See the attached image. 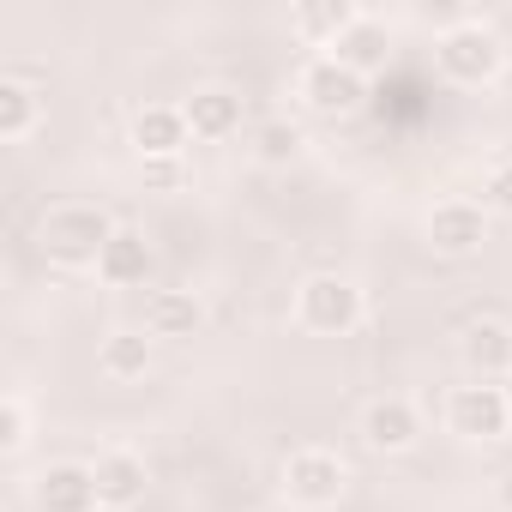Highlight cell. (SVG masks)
I'll return each instance as SVG.
<instances>
[{
  "label": "cell",
  "instance_id": "cell-1",
  "mask_svg": "<svg viewBox=\"0 0 512 512\" xmlns=\"http://www.w3.org/2000/svg\"><path fill=\"white\" fill-rule=\"evenodd\" d=\"M121 223L103 211V205H55L43 223H37V247L49 253L55 266H97V253L109 247Z\"/></svg>",
  "mask_w": 512,
  "mask_h": 512
},
{
  "label": "cell",
  "instance_id": "cell-2",
  "mask_svg": "<svg viewBox=\"0 0 512 512\" xmlns=\"http://www.w3.org/2000/svg\"><path fill=\"white\" fill-rule=\"evenodd\" d=\"M500 61H506V49H500V37L482 19H452L440 31V43H434V67L452 85H488L500 73Z\"/></svg>",
  "mask_w": 512,
  "mask_h": 512
},
{
  "label": "cell",
  "instance_id": "cell-3",
  "mask_svg": "<svg viewBox=\"0 0 512 512\" xmlns=\"http://www.w3.org/2000/svg\"><path fill=\"white\" fill-rule=\"evenodd\" d=\"M296 320L320 338H350L362 326V290L338 272H320L296 290Z\"/></svg>",
  "mask_w": 512,
  "mask_h": 512
},
{
  "label": "cell",
  "instance_id": "cell-4",
  "mask_svg": "<svg viewBox=\"0 0 512 512\" xmlns=\"http://www.w3.org/2000/svg\"><path fill=\"white\" fill-rule=\"evenodd\" d=\"M296 91H302V103H308L314 115H326V121H344V115H356V109L368 103V79H362L356 67H344L338 55H314V61L296 73Z\"/></svg>",
  "mask_w": 512,
  "mask_h": 512
},
{
  "label": "cell",
  "instance_id": "cell-5",
  "mask_svg": "<svg viewBox=\"0 0 512 512\" xmlns=\"http://www.w3.org/2000/svg\"><path fill=\"white\" fill-rule=\"evenodd\" d=\"M344 488H350V464H344L338 452H326V446H302V452L284 458V494H290L296 506L326 512V506L344 500Z\"/></svg>",
  "mask_w": 512,
  "mask_h": 512
},
{
  "label": "cell",
  "instance_id": "cell-6",
  "mask_svg": "<svg viewBox=\"0 0 512 512\" xmlns=\"http://www.w3.org/2000/svg\"><path fill=\"white\" fill-rule=\"evenodd\" d=\"M446 428H452L458 440H500V434L512 428L506 386H494V380L452 386V398H446Z\"/></svg>",
  "mask_w": 512,
  "mask_h": 512
},
{
  "label": "cell",
  "instance_id": "cell-7",
  "mask_svg": "<svg viewBox=\"0 0 512 512\" xmlns=\"http://www.w3.org/2000/svg\"><path fill=\"white\" fill-rule=\"evenodd\" d=\"M488 241V211L470 205V199H446L428 211V247L440 253V260H470V253H482Z\"/></svg>",
  "mask_w": 512,
  "mask_h": 512
},
{
  "label": "cell",
  "instance_id": "cell-8",
  "mask_svg": "<svg viewBox=\"0 0 512 512\" xmlns=\"http://www.w3.org/2000/svg\"><path fill=\"white\" fill-rule=\"evenodd\" d=\"M187 139H193V127H187L181 103H145V109L133 115V151H139V163H151V157H181Z\"/></svg>",
  "mask_w": 512,
  "mask_h": 512
},
{
  "label": "cell",
  "instance_id": "cell-9",
  "mask_svg": "<svg viewBox=\"0 0 512 512\" xmlns=\"http://www.w3.org/2000/svg\"><path fill=\"white\" fill-rule=\"evenodd\" d=\"M91 476H97V500H103V512H127V506H139L145 500V488H151V476H145V458L139 452H103L97 464H91Z\"/></svg>",
  "mask_w": 512,
  "mask_h": 512
},
{
  "label": "cell",
  "instance_id": "cell-10",
  "mask_svg": "<svg viewBox=\"0 0 512 512\" xmlns=\"http://www.w3.org/2000/svg\"><path fill=\"white\" fill-rule=\"evenodd\" d=\"M151 266H157V253H151V241L139 235V229H115L109 235V247L97 253V278L103 284H115V290H139L145 278H151Z\"/></svg>",
  "mask_w": 512,
  "mask_h": 512
},
{
  "label": "cell",
  "instance_id": "cell-11",
  "mask_svg": "<svg viewBox=\"0 0 512 512\" xmlns=\"http://www.w3.org/2000/svg\"><path fill=\"white\" fill-rule=\"evenodd\" d=\"M416 434H422V416H416L410 398H374V404L362 410V440H368L374 452H410Z\"/></svg>",
  "mask_w": 512,
  "mask_h": 512
},
{
  "label": "cell",
  "instance_id": "cell-12",
  "mask_svg": "<svg viewBox=\"0 0 512 512\" xmlns=\"http://www.w3.org/2000/svg\"><path fill=\"white\" fill-rule=\"evenodd\" d=\"M458 356H464V368H470L476 380H512V326H500V320L464 326Z\"/></svg>",
  "mask_w": 512,
  "mask_h": 512
},
{
  "label": "cell",
  "instance_id": "cell-13",
  "mask_svg": "<svg viewBox=\"0 0 512 512\" xmlns=\"http://www.w3.org/2000/svg\"><path fill=\"white\" fill-rule=\"evenodd\" d=\"M37 506L43 512H97V476L91 464H49L37 476Z\"/></svg>",
  "mask_w": 512,
  "mask_h": 512
},
{
  "label": "cell",
  "instance_id": "cell-14",
  "mask_svg": "<svg viewBox=\"0 0 512 512\" xmlns=\"http://www.w3.org/2000/svg\"><path fill=\"white\" fill-rule=\"evenodd\" d=\"M193 139H235L241 133V97L229 85H199L187 103H181Z\"/></svg>",
  "mask_w": 512,
  "mask_h": 512
},
{
  "label": "cell",
  "instance_id": "cell-15",
  "mask_svg": "<svg viewBox=\"0 0 512 512\" xmlns=\"http://www.w3.org/2000/svg\"><path fill=\"white\" fill-rule=\"evenodd\" d=\"M199 320H205V308L193 290H151L145 296V332L151 338H193Z\"/></svg>",
  "mask_w": 512,
  "mask_h": 512
},
{
  "label": "cell",
  "instance_id": "cell-16",
  "mask_svg": "<svg viewBox=\"0 0 512 512\" xmlns=\"http://www.w3.org/2000/svg\"><path fill=\"white\" fill-rule=\"evenodd\" d=\"M386 49H392V31H386L374 13H356V25H350V31H344L326 55H338L344 67H356V73L368 79L374 67H386Z\"/></svg>",
  "mask_w": 512,
  "mask_h": 512
},
{
  "label": "cell",
  "instance_id": "cell-17",
  "mask_svg": "<svg viewBox=\"0 0 512 512\" xmlns=\"http://www.w3.org/2000/svg\"><path fill=\"white\" fill-rule=\"evenodd\" d=\"M97 368H103L109 380H139V374L151 368V332H133V326L109 332L103 350H97Z\"/></svg>",
  "mask_w": 512,
  "mask_h": 512
},
{
  "label": "cell",
  "instance_id": "cell-18",
  "mask_svg": "<svg viewBox=\"0 0 512 512\" xmlns=\"http://www.w3.org/2000/svg\"><path fill=\"white\" fill-rule=\"evenodd\" d=\"M290 25H296L308 43L332 49V43L356 25V7H350V0H308V7H296V13H290Z\"/></svg>",
  "mask_w": 512,
  "mask_h": 512
},
{
  "label": "cell",
  "instance_id": "cell-19",
  "mask_svg": "<svg viewBox=\"0 0 512 512\" xmlns=\"http://www.w3.org/2000/svg\"><path fill=\"white\" fill-rule=\"evenodd\" d=\"M37 115H43V103H37V91L25 85V79H0V139H31V127H37Z\"/></svg>",
  "mask_w": 512,
  "mask_h": 512
},
{
  "label": "cell",
  "instance_id": "cell-20",
  "mask_svg": "<svg viewBox=\"0 0 512 512\" xmlns=\"http://www.w3.org/2000/svg\"><path fill=\"white\" fill-rule=\"evenodd\" d=\"M253 157H260V163H296L302 157V127L296 121H260V127H253Z\"/></svg>",
  "mask_w": 512,
  "mask_h": 512
},
{
  "label": "cell",
  "instance_id": "cell-21",
  "mask_svg": "<svg viewBox=\"0 0 512 512\" xmlns=\"http://www.w3.org/2000/svg\"><path fill=\"white\" fill-rule=\"evenodd\" d=\"M25 446H31V410H25L19 392H7V398H0V452L19 458Z\"/></svg>",
  "mask_w": 512,
  "mask_h": 512
},
{
  "label": "cell",
  "instance_id": "cell-22",
  "mask_svg": "<svg viewBox=\"0 0 512 512\" xmlns=\"http://www.w3.org/2000/svg\"><path fill=\"white\" fill-rule=\"evenodd\" d=\"M482 211H506L512 217V157L482 175Z\"/></svg>",
  "mask_w": 512,
  "mask_h": 512
},
{
  "label": "cell",
  "instance_id": "cell-23",
  "mask_svg": "<svg viewBox=\"0 0 512 512\" xmlns=\"http://www.w3.org/2000/svg\"><path fill=\"white\" fill-rule=\"evenodd\" d=\"M139 175H145V187H181L187 181L181 157H151V163H139Z\"/></svg>",
  "mask_w": 512,
  "mask_h": 512
},
{
  "label": "cell",
  "instance_id": "cell-24",
  "mask_svg": "<svg viewBox=\"0 0 512 512\" xmlns=\"http://www.w3.org/2000/svg\"><path fill=\"white\" fill-rule=\"evenodd\" d=\"M506 512H512V482H506Z\"/></svg>",
  "mask_w": 512,
  "mask_h": 512
},
{
  "label": "cell",
  "instance_id": "cell-25",
  "mask_svg": "<svg viewBox=\"0 0 512 512\" xmlns=\"http://www.w3.org/2000/svg\"><path fill=\"white\" fill-rule=\"evenodd\" d=\"M506 404H512V380H506Z\"/></svg>",
  "mask_w": 512,
  "mask_h": 512
}]
</instances>
